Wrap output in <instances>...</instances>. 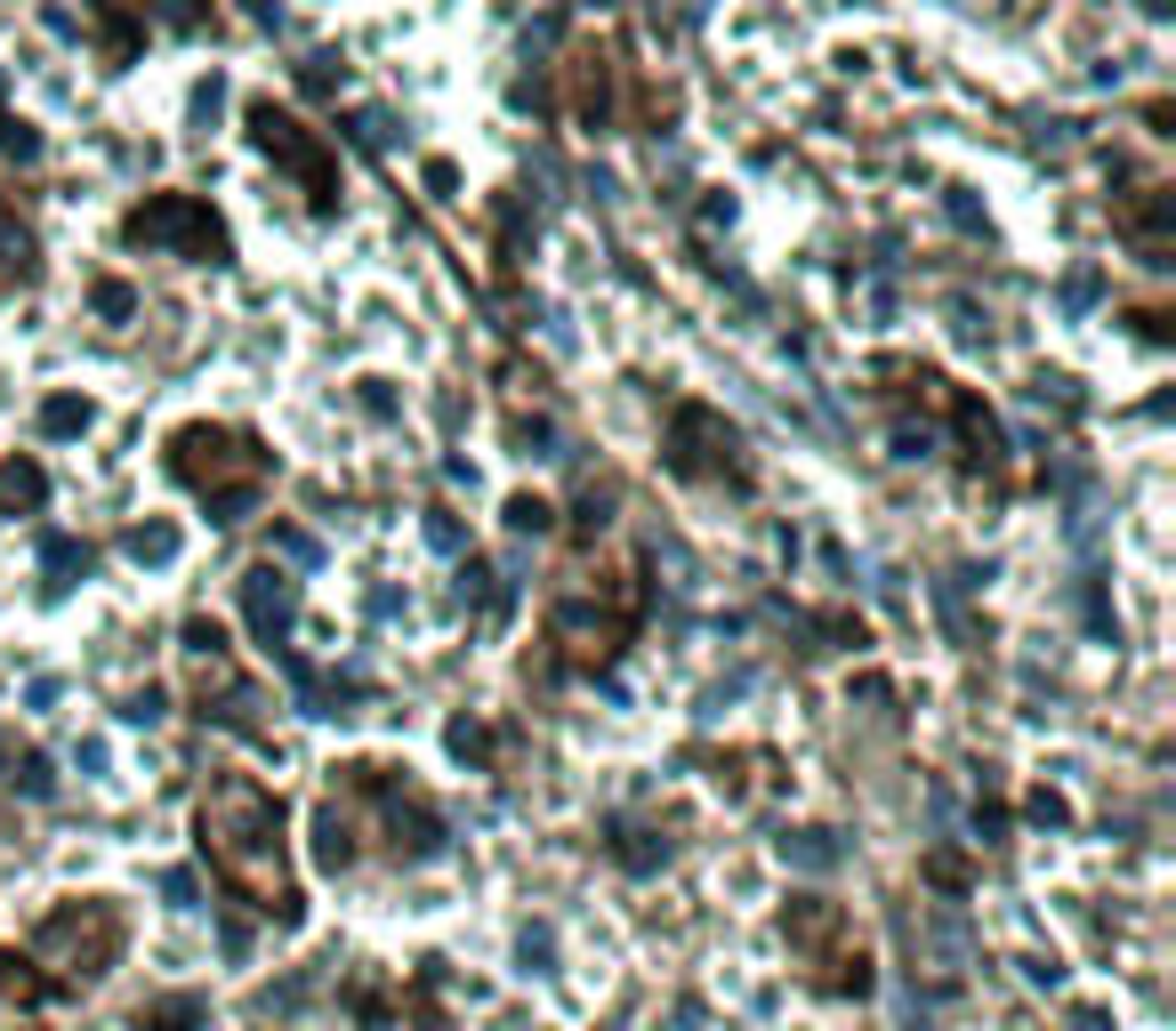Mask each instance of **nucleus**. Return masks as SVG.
Instances as JSON below:
<instances>
[{
  "label": "nucleus",
  "instance_id": "1",
  "mask_svg": "<svg viewBox=\"0 0 1176 1031\" xmlns=\"http://www.w3.org/2000/svg\"><path fill=\"white\" fill-rule=\"evenodd\" d=\"M202 854L218 863V879L235 895H258V911H274L283 927L299 919V895L283 887V806L267 790H251V782L210 790V806H202Z\"/></svg>",
  "mask_w": 1176,
  "mask_h": 1031
},
{
  "label": "nucleus",
  "instance_id": "2",
  "mask_svg": "<svg viewBox=\"0 0 1176 1031\" xmlns=\"http://www.w3.org/2000/svg\"><path fill=\"white\" fill-rule=\"evenodd\" d=\"M129 242H154V251H178V258H226V226L202 210L194 194H154L129 210Z\"/></svg>",
  "mask_w": 1176,
  "mask_h": 1031
},
{
  "label": "nucleus",
  "instance_id": "3",
  "mask_svg": "<svg viewBox=\"0 0 1176 1031\" xmlns=\"http://www.w3.org/2000/svg\"><path fill=\"white\" fill-rule=\"evenodd\" d=\"M41 960H65V967H81V976H106L113 967V951H122V919H113L106 903H81V911H57L49 927H41V943H33Z\"/></svg>",
  "mask_w": 1176,
  "mask_h": 1031
},
{
  "label": "nucleus",
  "instance_id": "4",
  "mask_svg": "<svg viewBox=\"0 0 1176 1031\" xmlns=\"http://www.w3.org/2000/svg\"><path fill=\"white\" fill-rule=\"evenodd\" d=\"M251 138L267 145L274 162H290V170H299V178H307V194H315V202H331V194H339V178H331V162H323V154H315L307 138H299V122H290V113H274V106H251Z\"/></svg>",
  "mask_w": 1176,
  "mask_h": 1031
},
{
  "label": "nucleus",
  "instance_id": "5",
  "mask_svg": "<svg viewBox=\"0 0 1176 1031\" xmlns=\"http://www.w3.org/2000/svg\"><path fill=\"white\" fill-rule=\"evenodd\" d=\"M670 460L686 476L725 468V460H734V428H725L718 412H702V403H677V412H670Z\"/></svg>",
  "mask_w": 1176,
  "mask_h": 1031
},
{
  "label": "nucleus",
  "instance_id": "6",
  "mask_svg": "<svg viewBox=\"0 0 1176 1031\" xmlns=\"http://www.w3.org/2000/svg\"><path fill=\"white\" fill-rule=\"evenodd\" d=\"M170 468H178L186 484H218L226 468H258V460H251V444L226 435V428H186L178 444H170Z\"/></svg>",
  "mask_w": 1176,
  "mask_h": 1031
},
{
  "label": "nucleus",
  "instance_id": "7",
  "mask_svg": "<svg viewBox=\"0 0 1176 1031\" xmlns=\"http://www.w3.org/2000/svg\"><path fill=\"white\" fill-rule=\"evenodd\" d=\"M242 605H251V629L274 645V637L290 629V613H299V580H290V573H274V564H258V573L242 580Z\"/></svg>",
  "mask_w": 1176,
  "mask_h": 1031
},
{
  "label": "nucleus",
  "instance_id": "8",
  "mask_svg": "<svg viewBox=\"0 0 1176 1031\" xmlns=\"http://www.w3.org/2000/svg\"><path fill=\"white\" fill-rule=\"evenodd\" d=\"M782 927H790V943H798V951H822V943L838 935V911L822 903V895H798V903L782 911Z\"/></svg>",
  "mask_w": 1176,
  "mask_h": 1031
},
{
  "label": "nucleus",
  "instance_id": "9",
  "mask_svg": "<svg viewBox=\"0 0 1176 1031\" xmlns=\"http://www.w3.org/2000/svg\"><path fill=\"white\" fill-rule=\"evenodd\" d=\"M49 500V476L33 460H0V516H25V508Z\"/></svg>",
  "mask_w": 1176,
  "mask_h": 1031
},
{
  "label": "nucleus",
  "instance_id": "10",
  "mask_svg": "<svg viewBox=\"0 0 1176 1031\" xmlns=\"http://www.w3.org/2000/svg\"><path fill=\"white\" fill-rule=\"evenodd\" d=\"M580 122L589 129L613 122V73H605V57H580Z\"/></svg>",
  "mask_w": 1176,
  "mask_h": 1031
},
{
  "label": "nucleus",
  "instance_id": "11",
  "mask_svg": "<svg viewBox=\"0 0 1176 1031\" xmlns=\"http://www.w3.org/2000/svg\"><path fill=\"white\" fill-rule=\"evenodd\" d=\"M315 863H323V870H347V863H355V831H347L339 806H323V815H315Z\"/></svg>",
  "mask_w": 1176,
  "mask_h": 1031
},
{
  "label": "nucleus",
  "instance_id": "12",
  "mask_svg": "<svg viewBox=\"0 0 1176 1031\" xmlns=\"http://www.w3.org/2000/svg\"><path fill=\"white\" fill-rule=\"evenodd\" d=\"M782 863H798V870H838V838H831V831H782Z\"/></svg>",
  "mask_w": 1176,
  "mask_h": 1031
},
{
  "label": "nucleus",
  "instance_id": "13",
  "mask_svg": "<svg viewBox=\"0 0 1176 1031\" xmlns=\"http://www.w3.org/2000/svg\"><path fill=\"white\" fill-rule=\"evenodd\" d=\"M41 435H90V403L81 396H49L41 403Z\"/></svg>",
  "mask_w": 1176,
  "mask_h": 1031
},
{
  "label": "nucleus",
  "instance_id": "14",
  "mask_svg": "<svg viewBox=\"0 0 1176 1031\" xmlns=\"http://www.w3.org/2000/svg\"><path fill=\"white\" fill-rule=\"evenodd\" d=\"M122 548H129L138 564H170V557H178V532H170V525H138Z\"/></svg>",
  "mask_w": 1176,
  "mask_h": 1031
},
{
  "label": "nucleus",
  "instance_id": "15",
  "mask_svg": "<svg viewBox=\"0 0 1176 1031\" xmlns=\"http://www.w3.org/2000/svg\"><path fill=\"white\" fill-rule=\"evenodd\" d=\"M613 854H621L629 870H653V863H670V838L653 847V831H613Z\"/></svg>",
  "mask_w": 1176,
  "mask_h": 1031
},
{
  "label": "nucleus",
  "instance_id": "16",
  "mask_svg": "<svg viewBox=\"0 0 1176 1031\" xmlns=\"http://www.w3.org/2000/svg\"><path fill=\"white\" fill-rule=\"evenodd\" d=\"M138 1024L145 1031H194L202 1024V999H162V1008H145Z\"/></svg>",
  "mask_w": 1176,
  "mask_h": 1031
},
{
  "label": "nucleus",
  "instance_id": "17",
  "mask_svg": "<svg viewBox=\"0 0 1176 1031\" xmlns=\"http://www.w3.org/2000/svg\"><path fill=\"white\" fill-rule=\"evenodd\" d=\"M960 435H967V460H999V428L976 412V403H960Z\"/></svg>",
  "mask_w": 1176,
  "mask_h": 1031
},
{
  "label": "nucleus",
  "instance_id": "18",
  "mask_svg": "<svg viewBox=\"0 0 1176 1031\" xmlns=\"http://www.w3.org/2000/svg\"><path fill=\"white\" fill-rule=\"evenodd\" d=\"M548 516H557L548 500H508V532H532V541H541V532H548Z\"/></svg>",
  "mask_w": 1176,
  "mask_h": 1031
},
{
  "label": "nucleus",
  "instance_id": "19",
  "mask_svg": "<svg viewBox=\"0 0 1176 1031\" xmlns=\"http://www.w3.org/2000/svg\"><path fill=\"white\" fill-rule=\"evenodd\" d=\"M516 960H525L532 976H548V960H557V935H548V927H525V943H516Z\"/></svg>",
  "mask_w": 1176,
  "mask_h": 1031
},
{
  "label": "nucleus",
  "instance_id": "20",
  "mask_svg": "<svg viewBox=\"0 0 1176 1031\" xmlns=\"http://www.w3.org/2000/svg\"><path fill=\"white\" fill-rule=\"evenodd\" d=\"M0 999H41V976H25V960L0 951Z\"/></svg>",
  "mask_w": 1176,
  "mask_h": 1031
},
{
  "label": "nucleus",
  "instance_id": "21",
  "mask_svg": "<svg viewBox=\"0 0 1176 1031\" xmlns=\"http://www.w3.org/2000/svg\"><path fill=\"white\" fill-rule=\"evenodd\" d=\"M251 500H258L251 484H226V492H210V508H218V525H242V516H251Z\"/></svg>",
  "mask_w": 1176,
  "mask_h": 1031
},
{
  "label": "nucleus",
  "instance_id": "22",
  "mask_svg": "<svg viewBox=\"0 0 1176 1031\" xmlns=\"http://www.w3.org/2000/svg\"><path fill=\"white\" fill-rule=\"evenodd\" d=\"M17 790H25V798H49V790H57L49 758H17Z\"/></svg>",
  "mask_w": 1176,
  "mask_h": 1031
},
{
  "label": "nucleus",
  "instance_id": "23",
  "mask_svg": "<svg viewBox=\"0 0 1176 1031\" xmlns=\"http://www.w3.org/2000/svg\"><path fill=\"white\" fill-rule=\"evenodd\" d=\"M355 138H363V145H396V122H387L380 106H363V113H355Z\"/></svg>",
  "mask_w": 1176,
  "mask_h": 1031
},
{
  "label": "nucleus",
  "instance_id": "24",
  "mask_svg": "<svg viewBox=\"0 0 1176 1031\" xmlns=\"http://www.w3.org/2000/svg\"><path fill=\"white\" fill-rule=\"evenodd\" d=\"M927 879H935V887H951V895H960V887H967V863H960V854H927Z\"/></svg>",
  "mask_w": 1176,
  "mask_h": 1031
},
{
  "label": "nucleus",
  "instance_id": "25",
  "mask_svg": "<svg viewBox=\"0 0 1176 1031\" xmlns=\"http://www.w3.org/2000/svg\"><path fill=\"white\" fill-rule=\"evenodd\" d=\"M122 718H129V725H154V718H162V693H154V686H145V693H129V702H122Z\"/></svg>",
  "mask_w": 1176,
  "mask_h": 1031
},
{
  "label": "nucleus",
  "instance_id": "26",
  "mask_svg": "<svg viewBox=\"0 0 1176 1031\" xmlns=\"http://www.w3.org/2000/svg\"><path fill=\"white\" fill-rule=\"evenodd\" d=\"M0 145H9V154H17V162H33V154H41V138H33V129H25V122H0Z\"/></svg>",
  "mask_w": 1176,
  "mask_h": 1031
},
{
  "label": "nucleus",
  "instance_id": "27",
  "mask_svg": "<svg viewBox=\"0 0 1176 1031\" xmlns=\"http://www.w3.org/2000/svg\"><path fill=\"white\" fill-rule=\"evenodd\" d=\"M49 573H90V548H73V541H49Z\"/></svg>",
  "mask_w": 1176,
  "mask_h": 1031
},
{
  "label": "nucleus",
  "instance_id": "28",
  "mask_svg": "<svg viewBox=\"0 0 1176 1031\" xmlns=\"http://www.w3.org/2000/svg\"><path fill=\"white\" fill-rule=\"evenodd\" d=\"M218 106H226V81H202L194 90V122H218Z\"/></svg>",
  "mask_w": 1176,
  "mask_h": 1031
},
{
  "label": "nucleus",
  "instance_id": "29",
  "mask_svg": "<svg viewBox=\"0 0 1176 1031\" xmlns=\"http://www.w3.org/2000/svg\"><path fill=\"white\" fill-rule=\"evenodd\" d=\"M138 299H129V283H97V315H129Z\"/></svg>",
  "mask_w": 1176,
  "mask_h": 1031
},
{
  "label": "nucleus",
  "instance_id": "30",
  "mask_svg": "<svg viewBox=\"0 0 1176 1031\" xmlns=\"http://www.w3.org/2000/svg\"><path fill=\"white\" fill-rule=\"evenodd\" d=\"M516 444H525V460H548V444H557V435H548V419H532V428H516Z\"/></svg>",
  "mask_w": 1176,
  "mask_h": 1031
},
{
  "label": "nucleus",
  "instance_id": "31",
  "mask_svg": "<svg viewBox=\"0 0 1176 1031\" xmlns=\"http://www.w3.org/2000/svg\"><path fill=\"white\" fill-rule=\"evenodd\" d=\"M452 750H460V758H484V725L460 718V725H452Z\"/></svg>",
  "mask_w": 1176,
  "mask_h": 1031
},
{
  "label": "nucleus",
  "instance_id": "32",
  "mask_svg": "<svg viewBox=\"0 0 1176 1031\" xmlns=\"http://www.w3.org/2000/svg\"><path fill=\"white\" fill-rule=\"evenodd\" d=\"M1032 822H1048V831H1056V822H1064V798L1040 790V798H1032Z\"/></svg>",
  "mask_w": 1176,
  "mask_h": 1031
},
{
  "label": "nucleus",
  "instance_id": "33",
  "mask_svg": "<svg viewBox=\"0 0 1176 1031\" xmlns=\"http://www.w3.org/2000/svg\"><path fill=\"white\" fill-rule=\"evenodd\" d=\"M605 1031H621V1024H605Z\"/></svg>",
  "mask_w": 1176,
  "mask_h": 1031
},
{
  "label": "nucleus",
  "instance_id": "34",
  "mask_svg": "<svg viewBox=\"0 0 1176 1031\" xmlns=\"http://www.w3.org/2000/svg\"><path fill=\"white\" fill-rule=\"evenodd\" d=\"M597 9H605V0H597Z\"/></svg>",
  "mask_w": 1176,
  "mask_h": 1031
}]
</instances>
